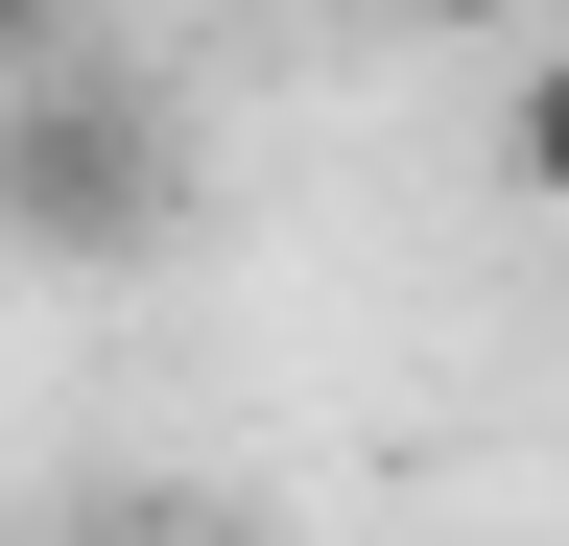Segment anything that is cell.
Masks as SVG:
<instances>
[{"mask_svg": "<svg viewBox=\"0 0 569 546\" xmlns=\"http://www.w3.org/2000/svg\"><path fill=\"white\" fill-rule=\"evenodd\" d=\"M190 215V143H167V96L96 72V48H48L24 96H0V238L71 261V286H119V261H167Z\"/></svg>", "mask_w": 569, "mask_h": 546, "instance_id": "6da1fadb", "label": "cell"}, {"mask_svg": "<svg viewBox=\"0 0 569 546\" xmlns=\"http://www.w3.org/2000/svg\"><path fill=\"white\" fill-rule=\"evenodd\" d=\"M498 167H522V215H569V24H522V72H498Z\"/></svg>", "mask_w": 569, "mask_h": 546, "instance_id": "7a4b0ae2", "label": "cell"}, {"mask_svg": "<svg viewBox=\"0 0 569 546\" xmlns=\"http://www.w3.org/2000/svg\"><path fill=\"white\" fill-rule=\"evenodd\" d=\"M403 24H427V48H522L546 0H403Z\"/></svg>", "mask_w": 569, "mask_h": 546, "instance_id": "3957f363", "label": "cell"}, {"mask_svg": "<svg viewBox=\"0 0 569 546\" xmlns=\"http://www.w3.org/2000/svg\"><path fill=\"white\" fill-rule=\"evenodd\" d=\"M48 48H71V0H0V96H24V72H48Z\"/></svg>", "mask_w": 569, "mask_h": 546, "instance_id": "277c9868", "label": "cell"}]
</instances>
